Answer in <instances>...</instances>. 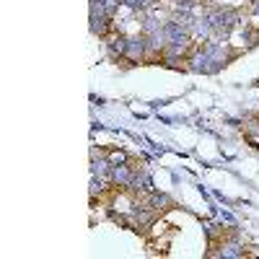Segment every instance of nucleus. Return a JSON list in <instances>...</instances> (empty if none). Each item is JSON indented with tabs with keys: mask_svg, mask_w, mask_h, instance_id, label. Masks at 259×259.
<instances>
[{
	"mask_svg": "<svg viewBox=\"0 0 259 259\" xmlns=\"http://www.w3.org/2000/svg\"><path fill=\"white\" fill-rule=\"evenodd\" d=\"M207 26L212 31V39H228L231 31L241 24V11L236 8H210L205 16Z\"/></svg>",
	"mask_w": 259,
	"mask_h": 259,
	"instance_id": "f257e3e1",
	"label": "nucleus"
},
{
	"mask_svg": "<svg viewBox=\"0 0 259 259\" xmlns=\"http://www.w3.org/2000/svg\"><path fill=\"white\" fill-rule=\"evenodd\" d=\"M207 256L210 259H244L246 249L239 239V233H236L233 228H226L221 239L207 241Z\"/></svg>",
	"mask_w": 259,
	"mask_h": 259,
	"instance_id": "f03ea898",
	"label": "nucleus"
},
{
	"mask_svg": "<svg viewBox=\"0 0 259 259\" xmlns=\"http://www.w3.org/2000/svg\"><path fill=\"white\" fill-rule=\"evenodd\" d=\"M163 34H166V41H168V45H174V47H187V50L194 47L192 31L187 26H182L179 21H174V18L163 21Z\"/></svg>",
	"mask_w": 259,
	"mask_h": 259,
	"instance_id": "7ed1b4c3",
	"label": "nucleus"
},
{
	"mask_svg": "<svg viewBox=\"0 0 259 259\" xmlns=\"http://www.w3.org/2000/svg\"><path fill=\"white\" fill-rule=\"evenodd\" d=\"M124 62L127 65H143V62H148V36L143 31H138L135 36H127Z\"/></svg>",
	"mask_w": 259,
	"mask_h": 259,
	"instance_id": "20e7f679",
	"label": "nucleus"
},
{
	"mask_svg": "<svg viewBox=\"0 0 259 259\" xmlns=\"http://www.w3.org/2000/svg\"><path fill=\"white\" fill-rule=\"evenodd\" d=\"M138 158H130L127 163H119V166H112V174H109V179H112V184L114 187H119V189H130L133 187V179H135V174H138Z\"/></svg>",
	"mask_w": 259,
	"mask_h": 259,
	"instance_id": "39448f33",
	"label": "nucleus"
},
{
	"mask_svg": "<svg viewBox=\"0 0 259 259\" xmlns=\"http://www.w3.org/2000/svg\"><path fill=\"white\" fill-rule=\"evenodd\" d=\"M104 47H106V57L112 62H124L127 55V34H122L119 29H114L109 36L104 39Z\"/></svg>",
	"mask_w": 259,
	"mask_h": 259,
	"instance_id": "423d86ee",
	"label": "nucleus"
},
{
	"mask_svg": "<svg viewBox=\"0 0 259 259\" xmlns=\"http://www.w3.org/2000/svg\"><path fill=\"white\" fill-rule=\"evenodd\" d=\"M140 205L143 207H150L153 212H158V215H163V212H168V210H174L177 207V202L168 197V194H163V192H148V194H140Z\"/></svg>",
	"mask_w": 259,
	"mask_h": 259,
	"instance_id": "0eeeda50",
	"label": "nucleus"
},
{
	"mask_svg": "<svg viewBox=\"0 0 259 259\" xmlns=\"http://www.w3.org/2000/svg\"><path fill=\"white\" fill-rule=\"evenodd\" d=\"M106 158H109V163H112V166H119V163H127L130 158H133V156H130L127 150H117V148H109V153H106Z\"/></svg>",
	"mask_w": 259,
	"mask_h": 259,
	"instance_id": "6e6552de",
	"label": "nucleus"
},
{
	"mask_svg": "<svg viewBox=\"0 0 259 259\" xmlns=\"http://www.w3.org/2000/svg\"><path fill=\"white\" fill-rule=\"evenodd\" d=\"M249 13L254 16V21H256V29H259V0H251V6H249Z\"/></svg>",
	"mask_w": 259,
	"mask_h": 259,
	"instance_id": "1a4fd4ad",
	"label": "nucleus"
}]
</instances>
